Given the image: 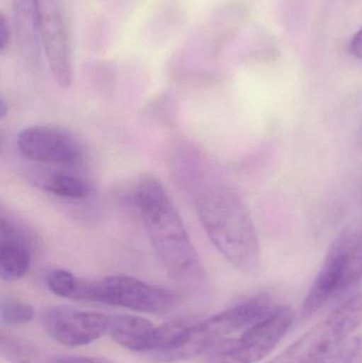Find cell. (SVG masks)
<instances>
[{
	"instance_id": "14",
	"label": "cell",
	"mask_w": 362,
	"mask_h": 363,
	"mask_svg": "<svg viewBox=\"0 0 362 363\" xmlns=\"http://www.w3.org/2000/svg\"><path fill=\"white\" fill-rule=\"evenodd\" d=\"M44 189L59 198L84 200L91 196V188L87 182L66 172L48 177L44 182Z\"/></svg>"
},
{
	"instance_id": "13",
	"label": "cell",
	"mask_w": 362,
	"mask_h": 363,
	"mask_svg": "<svg viewBox=\"0 0 362 363\" xmlns=\"http://www.w3.org/2000/svg\"><path fill=\"white\" fill-rule=\"evenodd\" d=\"M0 354L11 363H117L101 357L52 355L33 343L2 334Z\"/></svg>"
},
{
	"instance_id": "12",
	"label": "cell",
	"mask_w": 362,
	"mask_h": 363,
	"mask_svg": "<svg viewBox=\"0 0 362 363\" xmlns=\"http://www.w3.org/2000/svg\"><path fill=\"white\" fill-rule=\"evenodd\" d=\"M31 264V250L27 237L2 216L0 221V277L15 281L27 274Z\"/></svg>"
},
{
	"instance_id": "16",
	"label": "cell",
	"mask_w": 362,
	"mask_h": 363,
	"mask_svg": "<svg viewBox=\"0 0 362 363\" xmlns=\"http://www.w3.org/2000/svg\"><path fill=\"white\" fill-rule=\"evenodd\" d=\"M185 21V15L182 11L176 9H168L157 15L152 21L150 34L153 40H161L169 38L172 33L176 31Z\"/></svg>"
},
{
	"instance_id": "21",
	"label": "cell",
	"mask_w": 362,
	"mask_h": 363,
	"mask_svg": "<svg viewBox=\"0 0 362 363\" xmlns=\"http://www.w3.org/2000/svg\"><path fill=\"white\" fill-rule=\"evenodd\" d=\"M16 6H27V8H38V0H14Z\"/></svg>"
},
{
	"instance_id": "15",
	"label": "cell",
	"mask_w": 362,
	"mask_h": 363,
	"mask_svg": "<svg viewBox=\"0 0 362 363\" xmlns=\"http://www.w3.org/2000/svg\"><path fill=\"white\" fill-rule=\"evenodd\" d=\"M362 281V230L353 232L349 245L342 279L341 294L350 291Z\"/></svg>"
},
{
	"instance_id": "11",
	"label": "cell",
	"mask_w": 362,
	"mask_h": 363,
	"mask_svg": "<svg viewBox=\"0 0 362 363\" xmlns=\"http://www.w3.org/2000/svg\"><path fill=\"white\" fill-rule=\"evenodd\" d=\"M353 232H346L342 235L329 249L327 258L302 305L301 313L304 318L312 317L329 301L341 296L346 251L352 239Z\"/></svg>"
},
{
	"instance_id": "3",
	"label": "cell",
	"mask_w": 362,
	"mask_h": 363,
	"mask_svg": "<svg viewBox=\"0 0 362 363\" xmlns=\"http://www.w3.org/2000/svg\"><path fill=\"white\" fill-rule=\"evenodd\" d=\"M276 308L269 298L259 296L199 323L187 324L176 342L169 349L151 355V360L174 363L206 354L232 335L244 332L265 319Z\"/></svg>"
},
{
	"instance_id": "20",
	"label": "cell",
	"mask_w": 362,
	"mask_h": 363,
	"mask_svg": "<svg viewBox=\"0 0 362 363\" xmlns=\"http://www.w3.org/2000/svg\"><path fill=\"white\" fill-rule=\"evenodd\" d=\"M350 52L356 59L362 60V28L355 33L351 40Z\"/></svg>"
},
{
	"instance_id": "10",
	"label": "cell",
	"mask_w": 362,
	"mask_h": 363,
	"mask_svg": "<svg viewBox=\"0 0 362 363\" xmlns=\"http://www.w3.org/2000/svg\"><path fill=\"white\" fill-rule=\"evenodd\" d=\"M17 147L23 157L44 165H74L83 155L82 147L72 134L46 125L23 130L17 138Z\"/></svg>"
},
{
	"instance_id": "22",
	"label": "cell",
	"mask_w": 362,
	"mask_h": 363,
	"mask_svg": "<svg viewBox=\"0 0 362 363\" xmlns=\"http://www.w3.org/2000/svg\"><path fill=\"white\" fill-rule=\"evenodd\" d=\"M6 112H8V106H6L4 98H1V101H0V117H1V119H4V117L6 116Z\"/></svg>"
},
{
	"instance_id": "4",
	"label": "cell",
	"mask_w": 362,
	"mask_h": 363,
	"mask_svg": "<svg viewBox=\"0 0 362 363\" xmlns=\"http://www.w3.org/2000/svg\"><path fill=\"white\" fill-rule=\"evenodd\" d=\"M362 324V292L351 296L320 323L267 363H316L337 351Z\"/></svg>"
},
{
	"instance_id": "19",
	"label": "cell",
	"mask_w": 362,
	"mask_h": 363,
	"mask_svg": "<svg viewBox=\"0 0 362 363\" xmlns=\"http://www.w3.org/2000/svg\"><path fill=\"white\" fill-rule=\"evenodd\" d=\"M11 38H12V33H11L10 26H9L6 16L1 15V19H0V51L1 53H4L10 45Z\"/></svg>"
},
{
	"instance_id": "18",
	"label": "cell",
	"mask_w": 362,
	"mask_h": 363,
	"mask_svg": "<svg viewBox=\"0 0 362 363\" xmlns=\"http://www.w3.org/2000/svg\"><path fill=\"white\" fill-rule=\"evenodd\" d=\"M362 347L361 337H352L337 351L316 363H354L358 358Z\"/></svg>"
},
{
	"instance_id": "5",
	"label": "cell",
	"mask_w": 362,
	"mask_h": 363,
	"mask_svg": "<svg viewBox=\"0 0 362 363\" xmlns=\"http://www.w3.org/2000/svg\"><path fill=\"white\" fill-rule=\"evenodd\" d=\"M80 301L99 302L147 313L171 311L179 296L176 292L151 285L128 275H112L98 281L83 279Z\"/></svg>"
},
{
	"instance_id": "6",
	"label": "cell",
	"mask_w": 362,
	"mask_h": 363,
	"mask_svg": "<svg viewBox=\"0 0 362 363\" xmlns=\"http://www.w3.org/2000/svg\"><path fill=\"white\" fill-rule=\"evenodd\" d=\"M293 321L289 307L278 306L269 315L244 330L239 337L225 339L205 354V363H256L267 357L282 340Z\"/></svg>"
},
{
	"instance_id": "7",
	"label": "cell",
	"mask_w": 362,
	"mask_h": 363,
	"mask_svg": "<svg viewBox=\"0 0 362 363\" xmlns=\"http://www.w3.org/2000/svg\"><path fill=\"white\" fill-rule=\"evenodd\" d=\"M38 33L53 78L67 89L74 77L72 47L59 0H38Z\"/></svg>"
},
{
	"instance_id": "9",
	"label": "cell",
	"mask_w": 362,
	"mask_h": 363,
	"mask_svg": "<svg viewBox=\"0 0 362 363\" xmlns=\"http://www.w3.org/2000/svg\"><path fill=\"white\" fill-rule=\"evenodd\" d=\"M47 334L65 347L91 345L106 334L111 317L67 306H51L40 315Z\"/></svg>"
},
{
	"instance_id": "2",
	"label": "cell",
	"mask_w": 362,
	"mask_h": 363,
	"mask_svg": "<svg viewBox=\"0 0 362 363\" xmlns=\"http://www.w3.org/2000/svg\"><path fill=\"white\" fill-rule=\"evenodd\" d=\"M196 209L210 242L225 259L242 272L259 269V234L250 211L234 190L210 186L198 194Z\"/></svg>"
},
{
	"instance_id": "8",
	"label": "cell",
	"mask_w": 362,
	"mask_h": 363,
	"mask_svg": "<svg viewBox=\"0 0 362 363\" xmlns=\"http://www.w3.org/2000/svg\"><path fill=\"white\" fill-rule=\"evenodd\" d=\"M186 325L182 321L157 325L137 315H114L108 333L120 347L150 356L169 349Z\"/></svg>"
},
{
	"instance_id": "17",
	"label": "cell",
	"mask_w": 362,
	"mask_h": 363,
	"mask_svg": "<svg viewBox=\"0 0 362 363\" xmlns=\"http://www.w3.org/2000/svg\"><path fill=\"white\" fill-rule=\"evenodd\" d=\"M33 318V309L27 303L15 298H6L0 305V322L2 325H21Z\"/></svg>"
},
{
	"instance_id": "1",
	"label": "cell",
	"mask_w": 362,
	"mask_h": 363,
	"mask_svg": "<svg viewBox=\"0 0 362 363\" xmlns=\"http://www.w3.org/2000/svg\"><path fill=\"white\" fill-rule=\"evenodd\" d=\"M134 202L157 259L174 281L197 285L205 271L184 222L159 179L144 177L136 186Z\"/></svg>"
}]
</instances>
